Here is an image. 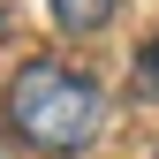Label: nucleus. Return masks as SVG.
<instances>
[{
    "label": "nucleus",
    "mask_w": 159,
    "mask_h": 159,
    "mask_svg": "<svg viewBox=\"0 0 159 159\" xmlns=\"http://www.w3.org/2000/svg\"><path fill=\"white\" fill-rule=\"evenodd\" d=\"M152 159H159V152H152Z\"/></svg>",
    "instance_id": "obj_5"
},
{
    "label": "nucleus",
    "mask_w": 159,
    "mask_h": 159,
    "mask_svg": "<svg viewBox=\"0 0 159 159\" xmlns=\"http://www.w3.org/2000/svg\"><path fill=\"white\" fill-rule=\"evenodd\" d=\"M46 8H53L61 30H98V23L114 15V0H46Z\"/></svg>",
    "instance_id": "obj_2"
},
{
    "label": "nucleus",
    "mask_w": 159,
    "mask_h": 159,
    "mask_svg": "<svg viewBox=\"0 0 159 159\" xmlns=\"http://www.w3.org/2000/svg\"><path fill=\"white\" fill-rule=\"evenodd\" d=\"M136 84H144V91H159V38L136 53Z\"/></svg>",
    "instance_id": "obj_3"
},
{
    "label": "nucleus",
    "mask_w": 159,
    "mask_h": 159,
    "mask_svg": "<svg viewBox=\"0 0 159 159\" xmlns=\"http://www.w3.org/2000/svg\"><path fill=\"white\" fill-rule=\"evenodd\" d=\"M0 159H30V152H15V144H0Z\"/></svg>",
    "instance_id": "obj_4"
},
{
    "label": "nucleus",
    "mask_w": 159,
    "mask_h": 159,
    "mask_svg": "<svg viewBox=\"0 0 159 159\" xmlns=\"http://www.w3.org/2000/svg\"><path fill=\"white\" fill-rule=\"evenodd\" d=\"M8 129L30 152H84L106 129V91L68 61H23L8 84Z\"/></svg>",
    "instance_id": "obj_1"
}]
</instances>
